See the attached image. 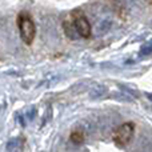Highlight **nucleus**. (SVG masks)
I'll return each instance as SVG.
<instances>
[{
  "label": "nucleus",
  "mask_w": 152,
  "mask_h": 152,
  "mask_svg": "<svg viewBox=\"0 0 152 152\" xmlns=\"http://www.w3.org/2000/svg\"><path fill=\"white\" fill-rule=\"evenodd\" d=\"M71 18L76 29V34L80 37H83V39H89L92 35V27L91 23L88 21V19H87V16L81 11H75L71 15Z\"/></svg>",
  "instance_id": "nucleus-2"
},
{
  "label": "nucleus",
  "mask_w": 152,
  "mask_h": 152,
  "mask_svg": "<svg viewBox=\"0 0 152 152\" xmlns=\"http://www.w3.org/2000/svg\"><path fill=\"white\" fill-rule=\"evenodd\" d=\"M18 27H19V34L27 45L32 44L36 36V26H35L34 20H32L31 15L27 12H20L18 16Z\"/></svg>",
  "instance_id": "nucleus-1"
},
{
  "label": "nucleus",
  "mask_w": 152,
  "mask_h": 152,
  "mask_svg": "<svg viewBox=\"0 0 152 152\" xmlns=\"http://www.w3.org/2000/svg\"><path fill=\"white\" fill-rule=\"evenodd\" d=\"M64 31H66L67 36L71 37V39H74L75 35H77V34H76L75 27H74V23H72V18H71V16H69L66 21H64Z\"/></svg>",
  "instance_id": "nucleus-4"
},
{
  "label": "nucleus",
  "mask_w": 152,
  "mask_h": 152,
  "mask_svg": "<svg viewBox=\"0 0 152 152\" xmlns=\"http://www.w3.org/2000/svg\"><path fill=\"white\" fill-rule=\"evenodd\" d=\"M147 3H150V4H152V0H145Z\"/></svg>",
  "instance_id": "nucleus-6"
},
{
  "label": "nucleus",
  "mask_w": 152,
  "mask_h": 152,
  "mask_svg": "<svg viewBox=\"0 0 152 152\" xmlns=\"http://www.w3.org/2000/svg\"><path fill=\"white\" fill-rule=\"evenodd\" d=\"M69 139H71V142H72V143H75V144H80V143H83V142H84V136H83V134H81V132H77V131L72 132L71 136H69Z\"/></svg>",
  "instance_id": "nucleus-5"
},
{
  "label": "nucleus",
  "mask_w": 152,
  "mask_h": 152,
  "mask_svg": "<svg viewBox=\"0 0 152 152\" xmlns=\"http://www.w3.org/2000/svg\"><path fill=\"white\" fill-rule=\"evenodd\" d=\"M134 132H135V124L132 121H127V123L120 124L116 128L115 134H113V142L119 147H124V145H127L131 142Z\"/></svg>",
  "instance_id": "nucleus-3"
}]
</instances>
